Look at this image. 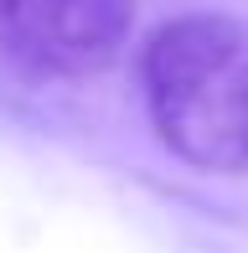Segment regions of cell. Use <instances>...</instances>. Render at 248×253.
<instances>
[{
  "mask_svg": "<svg viewBox=\"0 0 248 253\" xmlns=\"http://www.w3.org/2000/svg\"><path fill=\"white\" fill-rule=\"evenodd\" d=\"M155 140L207 176L248 170V26L217 10L171 16L140 52Z\"/></svg>",
  "mask_w": 248,
  "mask_h": 253,
  "instance_id": "6da1fadb",
  "label": "cell"
},
{
  "mask_svg": "<svg viewBox=\"0 0 248 253\" xmlns=\"http://www.w3.org/2000/svg\"><path fill=\"white\" fill-rule=\"evenodd\" d=\"M134 0H0V57L37 78H88L124 52Z\"/></svg>",
  "mask_w": 248,
  "mask_h": 253,
  "instance_id": "7a4b0ae2",
  "label": "cell"
}]
</instances>
